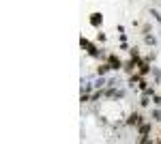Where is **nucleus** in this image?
Returning a JSON list of instances; mask_svg holds the SVG:
<instances>
[{"label":"nucleus","instance_id":"nucleus-11","mask_svg":"<svg viewBox=\"0 0 161 144\" xmlns=\"http://www.w3.org/2000/svg\"><path fill=\"white\" fill-rule=\"evenodd\" d=\"M144 41H146L148 45H155V43H157V39H155L153 35H144Z\"/></svg>","mask_w":161,"mask_h":144},{"label":"nucleus","instance_id":"nucleus-9","mask_svg":"<svg viewBox=\"0 0 161 144\" xmlns=\"http://www.w3.org/2000/svg\"><path fill=\"white\" fill-rule=\"evenodd\" d=\"M129 56H131V60H135V62L142 60V58H140V52H137L135 47H131V50H129Z\"/></svg>","mask_w":161,"mask_h":144},{"label":"nucleus","instance_id":"nucleus-16","mask_svg":"<svg viewBox=\"0 0 161 144\" xmlns=\"http://www.w3.org/2000/svg\"><path fill=\"white\" fill-rule=\"evenodd\" d=\"M88 99H90V95L88 92H82V103H88Z\"/></svg>","mask_w":161,"mask_h":144},{"label":"nucleus","instance_id":"nucleus-7","mask_svg":"<svg viewBox=\"0 0 161 144\" xmlns=\"http://www.w3.org/2000/svg\"><path fill=\"white\" fill-rule=\"evenodd\" d=\"M144 75L142 73H131L129 75V86H133V84H140V80H142Z\"/></svg>","mask_w":161,"mask_h":144},{"label":"nucleus","instance_id":"nucleus-15","mask_svg":"<svg viewBox=\"0 0 161 144\" xmlns=\"http://www.w3.org/2000/svg\"><path fill=\"white\" fill-rule=\"evenodd\" d=\"M153 118L155 121H161V110H153Z\"/></svg>","mask_w":161,"mask_h":144},{"label":"nucleus","instance_id":"nucleus-10","mask_svg":"<svg viewBox=\"0 0 161 144\" xmlns=\"http://www.w3.org/2000/svg\"><path fill=\"white\" fill-rule=\"evenodd\" d=\"M110 69H112V67H110V62H105V65H101V67H97V73H99V75H105V73H107V71H110Z\"/></svg>","mask_w":161,"mask_h":144},{"label":"nucleus","instance_id":"nucleus-17","mask_svg":"<svg viewBox=\"0 0 161 144\" xmlns=\"http://www.w3.org/2000/svg\"><path fill=\"white\" fill-rule=\"evenodd\" d=\"M140 88H142V90H146V88H148V84H146V80H144V78L140 80Z\"/></svg>","mask_w":161,"mask_h":144},{"label":"nucleus","instance_id":"nucleus-2","mask_svg":"<svg viewBox=\"0 0 161 144\" xmlns=\"http://www.w3.org/2000/svg\"><path fill=\"white\" fill-rule=\"evenodd\" d=\"M142 123H144V118H142L140 112H133V114H129V118H127V125H129V127H140Z\"/></svg>","mask_w":161,"mask_h":144},{"label":"nucleus","instance_id":"nucleus-4","mask_svg":"<svg viewBox=\"0 0 161 144\" xmlns=\"http://www.w3.org/2000/svg\"><path fill=\"white\" fill-rule=\"evenodd\" d=\"M153 71V67L148 65V60H140L137 62V73H142V75H148Z\"/></svg>","mask_w":161,"mask_h":144},{"label":"nucleus","instance_id":"nucleus-1","mask_svg":"<svg viewBox=\"0 0 161 144\" xmlns=\"http://www.w3.org/2000/svg\"><path fill=\"white\" fill-rule=\"evenodd\" d=\"M80 45H82V47H86V50H88V54L93 56V58H99V56H101V52H99L97 47L88 41V39H84V37H82V39H80Z\"/></svg>","mask_w":161,"mask_h":144},{"label":"nucleus","instance_id":"nucleus-13","mask_svg":"<svg viewBox=\"0 0 161 144\" xmlns=\"http://www.w3.org/2000/svg\"><path fill=\"white\" fill-rule=\"evenodd\" d=\"M153 103H155L157 108H161V97H159V95H153Z\"/></svg>","mask_w":161,"mask_h":144},{"label":"nucleus","instance_id":"nucleus-18","mask_svg":"<svg viewBox=\"0 0 161 144\" xmlns=\"http://www.w3.org/2000/svg\"><path fill=\"white\" fill-rule=\"evenodd\" d=\"M153 73H155V80L159 82V80H161V71H157V69H153Z\"/></svg>","mask_w":161,"mask_h":144},{"label":"nucleus","instance_id":"nucleus-5","mask_svg":"<svg viewBox=\"0 0 161 144\" xmlns=\"http://www.w3.org/2000/svg\"><path fill=\"white\" fill-rule=\"evenodd\" d=\"M140 133H142V138H140V142H148V133H150V123H142L140 125Z\"/></svg>","mask_w":161,"mask_h":144},{"label":"nucleus","instance_id":"nucleus-8","mask_svg":"<svg viewBox=\"0 0 161 144\" xmlns=\"http://www.w3.org/2000/svg\"><path fill=\"white\" fill-rule=\"evenodd\" d=\"M135 67H137V62H135V60H129V62H125V65H123V69L127 71V73H133V69H135Z\"/></svg>","mask_w":161,"mask_h":144},{"label":"nucleus","instance_id":"nucleus-3","mask_svg":"<svg viewBox=\"0 0 161 144\" xmlns=\"http://www.w3.org/2000/svg\"><path fill=\"white\" fill-rule=\"evenodd\" d=\"M105 60L110 62V67H112L114 71H118V69H123V65H125V62H123L120 58H116V56H114V54H110V56H107Z\"/></svg>","mask_w":161,"mask_h":144},{"label":"nucleus","instance_id":"nucleus-19","mask_svg":"<svg viewBox=\"0 0 161 144\" xmlns=\"http://www.w3.org/2000/svg\"><path fill=\"white\" fill-rule=\"evenodd\" d=\"M90 99H93V101H99V99H101V92H95V95H93Z\"/></svg>","mask_w":161,"mask_h":144},{"label":"nucleus","instance_id":"nucleus-6","mask_svg":"<svg viewBox=\"0 0 161 144\" xmlns=\"http://www.w3.org/2000/svg\"><path fill=\"white\" fill-rule=\"evenodd\" d=\"M90 24H93L95 28H99L101 24H103V15L101 13H93V15H90Z\"/></svg>","mask_w":161,"mask_h":144},{"label":"nucleus","instance_id":"nucleus-14","mask_svg":"<svg viewBox=\"0 0 161 144\" xmlns=\"http://www.w3.org/2000/svg\"><path fill=\"white\" fill-rule=\"evenodd\" d=\"M148 97H150V95H144V97L140 99V103H142V105H148V103H150V99H148Z\"/></svg>","mask_w":161,"mask_h":144},{"label":"nucleus","instance_id":"nucleus-12","mask_svg":"<svg viewBox=\"0 0 161 144\" xmlns=\"http://www.w3.org/2000/svg\"><path fill=\"white\" fill-rule=\"evenodd\" d=\"M105 84H107V82H105V80H103V78H99V80H97V82H95V88H103V86H105Z\"/></svg>","mask_w":161,"mask_h":144}]
</instances>
